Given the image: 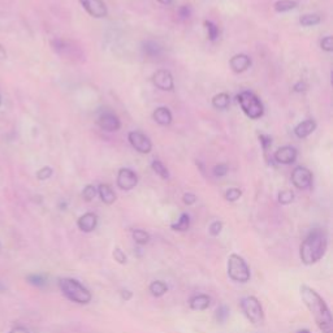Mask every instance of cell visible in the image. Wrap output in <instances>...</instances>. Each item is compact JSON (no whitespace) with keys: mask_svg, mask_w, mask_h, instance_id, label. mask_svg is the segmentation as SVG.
Instances as JSON below:
<instances>
[{"mask_svg":"<svg viewBox=\"0 0 333 333\" xmlns=\"http://www.w3.org/2000/svg\"><path fill=\"white\" fill-rule=\"evenodd\" d=\"M301 298L304 306L310 311L315 323L323 333H333V317L329 307L327 306L321 295L315 289L307 285H301L299 288Z\"/></svg>","mask_w":333,"mask_h":333,"instance_id":"obj_1","label":"cell"},{"mask_svg":"<svg viewBox=\"0 0 333 333\" xmlns=\"http://www.w3.org/2000/svg\"><path fill=\"white\" fill-rule=\"evenodd\" d=\"M328 249L327 233L323 229H312L299 247V258L306 266H312L325 255Z\"/></svg>","mask_w":333,"mask_h":333,"instance_id":"obj_2","label":"cell"},{"mask_svg":"<svg viewBox=\"0 0 333 333\" xmlns=\"http://www.w3.org/2000/svg\"><path fill=\"white\" fill-rule=\"evenodd\" d=\"M59 286H60L61 293L69 299V301L74 302L78 304H87L91 302V293L86 286H83L78 280L76 279H60L59 281Z\"/></svg>","mask_w":333,"mask_h":333,"instance_id":"obj_3","label":"cell"},{"mask_svg":"<svg viewBox=\"0 0 333 333\" xmlns=\"http://www.w3.org/2000/svg\"><path fill=\"white\" fill-rule=\"evenodd\" d=\"M240 306L250 323L253 325H256V327L263 325V323H264V311H263L262 304H260L258 298L254 297V295H247V297L241 299Z\"/></svg>","mask_w":333,"mask_h":333,"instance_id":"obj_4","label":"cell"},{"mask_svg":"<svg viewBox=\"0 0 333 333\" xmlns=\"http://www.w3.org/2000/svg\"><path fill=\"white\" fill-rule=\"evenodd\" d=\"M228 276L234 282L245 284L250 281L251 273H250L249 266L244 258L238 254H231L228 258Z\"/></svg>","mask_w":333,"mask_h":333,"instance_id":"obj_5","label":"cell"},{"mask_svg":"<svg viewBox=\"0 0 333 333\" xmlns=\"http://www.w3.org/2000/svg\"><path fill=\"white\" fill-rule=\"evenodd\" d=\"M237 102L247 117L251 120H258L263 116L264 108L260 99L251 91H242L237 95Z\"/></svg>","mask_w":333,"mask_h":333,"instance_id":"obj_6","label":"cell"},{"mask_svg":"<svg viewBox=\"0 0 333 333\" xmlns=\"http://www.w3.org/2000/svg\"><path fill=\"white\" fill-rule=\"evenodd\" d=\"M291 183L297 189H308L312 184V173L306 166H295L291 172Z\"/></svg>","mask_w":333,"mask_h":333,"instance_id":"obj_7","label":"cell"},{"mask_svg":"<svg viewBox=\"0 0 333 333\" xmlns=\"http://www.w3.org/2000/svg\"><path fill=\"white\" fill-rule=\"evenodd\" d=\"M128 139L130 142L131 147L135 148L138 152L141 154H148L151 152V148H152V143L148 139L143 133L141 131H130L128 134Z\"/></svg>","mask_w":333,"mask_h":333,"instance_id":"obj_8","label":"cell"},{"mask_svg":"<svg viewBox=\"0 0 333 333\" xmlns=\"http://www.w3.org/2000/svg\"><path fill=\"white\" fill-rule=\"evenodd\" d=\"M90 16L95 19H103L108 15L107 7L103 0H78Z\"/></svg>","mask_w":333,"mask_h":333,"instance_id":"obj_9","label":"cell"},{"mask_svg":"<svg viewBox=\"0 0 333 333\" xmlns=\"http://www.w3.org/2000/svg\"><path fill=\"white\" fill-rule=\"evenodd\" d=\"M138 184V177L134 171L121 168L117 173V186L121 190H131Z\"/></svg>","mask_w":333,"mask_h":333,"instance_id":"obj_10","label":"cell"},{"mask_svg":"<svg viewBox=\"0 0 333 333\" xmlns=\"http://www.w3.org/2000/svg\"><path fill=\"white\" fill-rule=\"evenodd\" d=\"M152 82L157 89L164 90V91H172L175 89L172 74H171L170 71H165V69L155 72L154 76H152Z\"/></svg>","mask_w":333,"mask_h":333,"instance_id":"obj_11","label":"cell"},{"mask_svg":"<svg viewBox=\"0 0 333 333\" xmlns=\"http://www.w3.org/2000/svg\"><path fill=\"white\" fill-rule=\"evenodd\" d=\"M273 157L280 164H291L297 160V150L291 146H282L277 148Z\"/></svg>","mask_w":333,"mask_h":333,"instance_id":"obj_12","label":"cell"},{"mask_svg":"<svg viewBox=\"0 0 333 333\" xmlns=\"http://www.w3.org/2000/svg\"><path fill=\"white\" fill-rule=\"evenodd\" d=\"M98 125H99L103 130L107 131H116L121 128V122H120L119 117L111 112L103 113L99 119H98Z\"/></svg>","mask_w":333,"mask_h":333,"instance_id":"obj_13","label":"cell"},{"mask_svg":"<svg viewBox=\"0 0 333 333\" xmlns=\"http://www.w3.org/2000/svg\"><path fill=\"white\" fill-rule=\"evenodd\" d=\"M229 65H231L232 71L236 73H242V72L247 71L251 65V59L245 54H238L234 55L233 58L229 60Z\"/></svg>","mask_w":333,"mask_h":333,"instance_id":"obj_14","label":"cell"},{"mask_svg":"<svg viewBox=\"0 0 333 333\" xmlns=\"http://www.w3.org/2000/svg\"><path fill=\"white\" fill-rule=\"evenodd\" d=\"M77 225L82 232L90 233V232H93L96 228V225H98V216H96L94 212H86V214H83L82 216L78 219Z\"/></svg>","mask_w":333,"mask_h":333,"instance_id":"obj_15","label":"cell"},{"mask_svg":"<svg viewBox=\"0 0 333 333\" xmlns=\"http://www.w3.org/2000/svg\"><path fill=\"white\" fill-rule=\"evenodd\" d=\"M316 129V122L314 120H304V121L299 122L294 128V134L298 138H306Z\"/></svg>","mask_w":333,"mask_h":333,"instance_id":"obj_16","label":"cell"},{"mask_svg":"<svg viewBox=\"0 0 333 333\" xmlns=\"http://www.w3.org/2000/svg\"><path fill=\"white\" fill-rule=\"evenodd\" d=\"M211 304V298L206 294H198L194 295V297L190 299L189 306L192 310L194 311H205L210 307Z\"/></svg>","mask_w":333,"mask_h":333,"instance_id":"obj_17","label":"cell"},{"mask_svg":"<svg viewBox=\"0 0 333 333\" xmlns=\"http://www.w3.org/2000/svg\"><path fill=\"white\" fill-rule=\"evenodd\" d=\"M152 117L159 125H170L172 122V113L166 107H159L155 109Z\"/></svg>","mask_w":333,"mask_h":333,"instance_id":"obj_18","label":"cell"},{"mask_svg":"<svg viewBox=\"0 0 333 333\" xmlns=\"http://www.w3.org/2000/svg\"><path fill=\"white\" fill-rule=\"evenodd\" d=\"M98 194H99L102 202L106 203V205H112L116 201L115 192H113L111 186L106 185V184H102V185L98 186Z\"/></svg>","mask_w":333,"mask_h":333,"instance_id":"obj_19","label":"cell"},{"mask_svg":"<svg viewBox=\"0 0 333 333\" xmlns=\"http://www.w3.org/2000/svg\"><path fill=\"white\" fill-rule=\"evenodd\" d=\"M142 50H143V54L146 55V56H148V58H159L161 52H163L161 46L159 45V43H156V42L152 41H148L146 42V43H143Z\"/></svg>","mask_w":333,"mask_h":333,"instance_id":"obj_20","label":"cell"},{"mask_svg":"<svg viewBox=\"0 0 333 333\" xmlns=\"http://www.w3.org/2000/svg\"><path fill=\"white\" fill-rule=\"evenodd\" d=\"M148 290L154 297L159 298L163 297L165 294L166 291H168V285H166L164 281H160V280H156V281H152L148 286Z\"/></svg>","mask_w":333,"mask_h":333,"instance_id":"obj_21","label":"cell"},{"mask_svg":"<svg viewBox=\"0 0 333 333\" xmlns=\"http://www.w3.org/2000/svg\"><path fill=\"white\" fill-rule=\"evenodd\" d=\"M229 103H231V98L227 93L218 94L212 99V106L216 109H227L229 107Z\"/></svg>","mask_w":333,"mask_h":333,"instance_id":"obj_22","label":"cell"},{"mask_svg":"<svg viewBox=\"0 0 333 333\" xmlns=\"http://www.w3.org/2000/svg\"><path fill=\"white\" fill-rule=\"evenodd\" d=\"M190 227V216L188 214H183L180 216L179 220L175 223V224L171 225L173 231H179V232H185L188 231Z\"/></svg>","mask_w":333,"mask_h":333,"instance_id":"obj_23","label":"cell"},{"mask_svg":"<svg viewBox=\"0 0 333 333\" xmlns=\"http://www.w3.org/2000/svg\"><path fill=\"white\" fill-rule=\"evenodd\" d=\"M298 3L295 0H279L275 3V11L276 12H288V11L294 10L297 8Z\"/></svg>","mask_w":333,"mask_h":333,"instance_id":"obj_24","label":"cell"},{"mask_svg":"<svg viewBox=\"0 0 333 333\" xmlns=\"http://www.w3.org/2000/svg\"><path fill=\"white\" fill-rule=\"evenodd\" d=\"M151 168H152V171L156 173L157 176H160L161 179L166 180L168 177H170V172H168V170H166V166L164 165L160 160L152 161V163H151Z\"/></svg>","mask_w":333,"mask_h":333,"instance_id":"obj_25","label":"cell"},{"mask_svg":"<svg viewBox=\"0 0 333 333\" xmlns=\"http://www.w3.org/2000/svg\"><path fill=\"white\" fill-rule=\"evenodd\" d=\"M133 240L138 245H146L150 241V234L146 231H143V229H134L133 231Z\"/></svg>","mask_w":333,"mask_h":333,"instance_id":"obj_26","label":"cell"},{"mask_svg":"<svg viewBox=\"0 0 333 333\" xmlns=\"http://www.w3.org/2000/svg\"><path fill=\"white\" fill-rule=\"evenodd\" d=\"M321 19L319 15H304L299 19V23L302 26H315L317 24H320Z\"/></svg>","mask_w":333,"mask_h":333,"instance_id":"obj_27","label":"cell"},{"mask_svg":"<svg viewBox=\"0 0 333 333\" xmlns=\"http://www.w3.org/2000/svg\"><path fill=\"white\" fill-rule=\"evenodd\" d=\"M28 281L34 286H38V288H42V286H45L47 284V277L45 275H42V273H34V275H29L28 276Z\"/></svg>","mask_w":333,"mask_h":333,"instance_id":"obj_28","label":"cell"},{"mask_svg":"<svg viewBox=\"0 0 333 333\" xmlns=\"http://www.w3.org/2000/svg\"><path fill=\"white\" fill-rule=\"evenodd\" d=\"M205 26L206 29H207V33H208V39L210 41H216L219 37V28L216 25H215L214 23H211V21H208V20H206L205 21Z\"/></svg>","mask_w":333,"mask_h":333,"instance_id":"obj_29","label":"cell"},{"mask_svg":"<svg viewBox=\"0 0 333 333\" xmlns=\"http://www.w3.org/2000/svg\"><path fill=\"white\" fill-rule=\"evenodd\" d=\"M215 316H216V320H218L219 323H224L228 317H229V308H228V306H225V304L219 306Z\"/></svg>","mask_w":333,"mask_h":333,"instance_id":"obj_30","label":"cell"},{"mask_svg":"<svg viewBox=\"0 0 333 333\" xmlns=\"http://www.w3.org/2000/svg\"><path fill=\"white\" fill-rule=\"evenodd\" d=\"M98 194V189H96L94 185H87L82 192V198L86 201V202H91L94 198Z\"/></svg>","mask_w":333,"mask_h":333,"instance_id":"obj_31","label":"cell"},{"mask_svg":"<svg viewBox=\"0 0 333 333\" xmlns=\"http://www.w3.org/2000/svg\"><path fill=\"white\" fill-rule=\"evenodd\" d=\"M294 199V194L290 190H284V192L279 193V203L280 205H290Z\"/></svg>","mask_w":333,"mask_h":333,"instance_id":"obj_32","label":"cell"},{"mask_svg":"<svg viewBox=\"0 0 333 333\" xmlns=\"http://www.w3.org/2000/svg\"><path fill=\"white\" fill-rule=\"evenodd\" d=\"M242 196V192L237 188H231V189H228L225 192V199H227L228 202H236L238 199L241 198Z\"/></svg>","mask_w":333,"mask_h":333,"instance_id":"obj_33","label":"cell"},{"mask_svg":"<svg viewBox=\"0 0 333 333\" xmlns=\"http://www.w3.org/2000/svg\"><path fill=\"white\" fill-rule=\"evenodd\" d=\"M52 173H54V170H52L51 166H43V168H41L37 172V179L39 181H46V180H48L52 176Z\"/></svg>","mask_w":333,"mask_h":333,"instance_id":"obj_34","label":"cell"},{"mask_svg":"<svg viewBox=\"0 0 333 333\" xmlns=\"http://www.w3.org/2000/svg\"><path fill=\"white\" fill-rule=\"evenodd\" d=\"M112 255L113 259L119 263V264H125V263H126V255H125V253L120 247H115V249H113Z\"/></svg>","mask_w":333,"mask_h":333,"instance_id":"obj_35","label":"cell"},{"mask_svg":"<svg viewBox=\"0 0 333 333\" xmlns=\"http://www.w3.org/2000/svg\"><path fill=\"white\" fill-rule=\"evenodd\" d=\"M221 231H223V223H221V221H214V223H211L210 228H208V232H210V234L214 236V237L219 236V234L221 233Z\"/></svg>","mask_w":333,"mask_h":333,"instance_id":"obj_36","label":"cell"},{"mask_svg":"<svg viewBox=\"0 0 333 333\" xmlns=\"http://www.w3.org/2000/svg\"><path fill=\"white\" fill-rule=\"evenodd\" d=\"M320 47L321 50L327 52H332L333 51V38L330 36L325 37V38L321 39L320 42Z\"/></svg>","mask_w":333,"mask_h":333,"instance_id":"obj_37","label":"cell"},{"mask_svg":"<svg viewBox=\"0 0 333 333\" xmlns=\"http://www.w3.org/2000/svg\"><path fill=\"white\" fill-rule=\"evenodd\" d=\"M228 171H229V168H228L227 164H218V165L214 166V175L216 177L225 176L228 173Z\"/></svg>","mask_w":333,"mask_h":333,"instance_id":"obj_38","label":"cell"},{"mask_svg":"<svg viewBox=\"0 0 333 333\" xmlns=\"http://www.w3.org/2000/svg\"><path fill=\"white\" fill-rule=\"evenodd\" d=\"M259 141H260V144H262V147L264 151H267L269 147H271V146H272V138L269 137V135L260 134Z\"/></svg>","mask_w":333,"mask_h":333,"instance_id":"obj_39","label":"cell"},{"mask_svg":"<svg viewBox=\"0 0 333 333\" xmlns=\"http://www.w3.org/2000/svg\"><path fill=\"white\" fill-rule=\"evenodd\" d=\"M183 201L186 206H193L197 202V197L193 193H185L183 197Z\"/></svg>","mask_w":333,"mask_h":333,"instance_id":"obj_40","label":"cell"},{"mask_svg":"<svg viewBox=\"0 0 333 333\" xmlns=\"http://www.w3.org/2000/svg\"><path fill=\"white\" fill-rule=\"evenodd\" d=\"M179 15L181 19H189L192 16V8L189 6H183L179 8Z\"/></svg>","mask_w":333,"mask_h":333,"instance_id":"obj_41","label":"cell"},{"mask_svg":"<svg viewBox=\"0 0 333 333\" xmlns=\"http://www.w3.org/2000/svg\"><path fill=\"white\" fill-rule=\"evenodd\" d=\"M307 89V85L303 82V81H298L297 83H294V86H293V90H294L295 93H302L304 90Z\"/></svg>","mask_w":333,"mask_h":333,"instance_id":"obj_42","label":"cell"},{"mask_svg":"<svg viewBox=\"0 0 333 333\" xmlns=\"http://www.w3.org/2000/svg\"><path fill=\"white\" fill-rule=\"evenodd\" d=\"M10 333H30V332L26 329L25 327H23V325H17V327L13 328Z\"/></svg>","mask_w":333,"mask_h":333,"instance_id":"obj_43","label":"cell"},{"mask_svg":"<svg viewBox=\"0 0 333 333\" xmlns=\"http://www.w3.org/2000/svg\"><path fill=\"white\" fill-rule=\"evenodd\" d=\"M133 297V293L130 290H122L121 291V298L125 299V301H129L130 298Z\"/></svg>","mask_w":333,"mask_h":333,"instance_id":"obj_44","label":"cell"},{"mask_svg":"<svg viewBox=\"0 0 333 333\" xmlns=\"http://www.w3.org/2000/svg\"><path fill=\"white\" fill-rule=\"evenodd\" d=\"M7 58V51L6 48L3 47V46L0 45V60H3V59Z\"/></svg>","mask_w":333,"mask_h":333,"instance_id":"obj_45","label":"cell"},{"mask_svg":"<svg viewBox=\"0 0 333 333\" xmlns=\"http://www.w3.org/2000/svg\"><path fill=\"white\" fill-rule=\"evenodd\" d=\"M160 4H164V6H170L171 3H172L173 0H157Z\"/></svg>","mask_w":333,"mask_h":333,"instance_id":"obj_46","label":"cell"},{"mask_svg":"<svg viewBox=\"0 0 333 333\" xmlns=\"http://www.w3.org/2000/svg\"><path fill=\"white\" fill-rule=\"evenodd\" d=\"M297 333H310V330H308V329H299Z\"/></svg>","mask_w":333,"mask_h":333,"instance_id":"obj_47","label":"cell"},{"mask_svg":"<svg viewBox=\"0 0 333 333\" xmlns=\"http://www.w3.org/2000/svg\"><path fill=\"white\" fill-rule=\"evenodd\" d=\"M0 104H2V98H0Z\"/></svg>","mask_w":333,"mask_h":333,"instance_id":"obj_48","label":"cell"}]
</instances>
